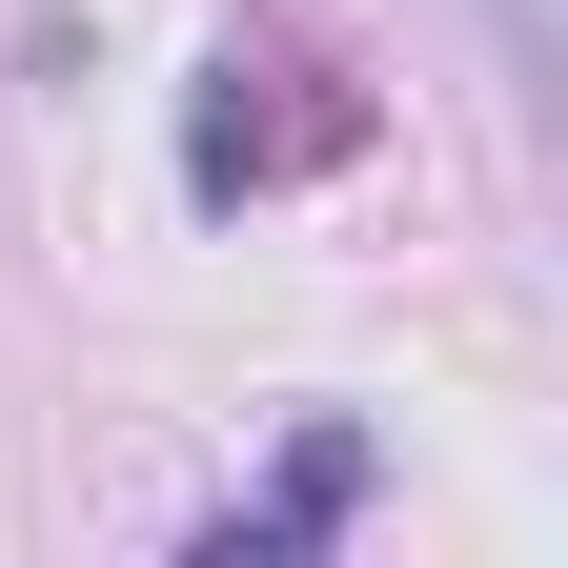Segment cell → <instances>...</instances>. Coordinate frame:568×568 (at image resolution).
I'll list each match as a JSON object with an SVG mask.
<instances>
[{
	"mask_svg": "<svg viewBox=\"0 0 568 568\" xmlns=\"http://www.w3.org/2000/svg\"><path fill=\"white\" fill-rule=\"evenodd\" d=\"M345 508H366V447H345V426H325V447H305V467H284L264 508L224 528V568H264V548H305V528H345Z\"/></svg>",
	"mask_w": 568,
	"mask_h": 568,
	"instance_id": "6da1fadb",
	"label": "cell"
},
{
	"mask_svg": "<svg viewBox=\"0 0 568 568\" xmlns=\"http://www.w3.org/2000/svg\"><path fill=\"white\" fill-rule=\"evenodd\" d=\"M508 61H528V82H548V61H568V21H548V0H508Z\"/></svg>",
	"mask_w": 568,
	"mask_h": 568,
	"instance_id": "7a4b0ae2",
	"label": "cell"
}]
</instances>
